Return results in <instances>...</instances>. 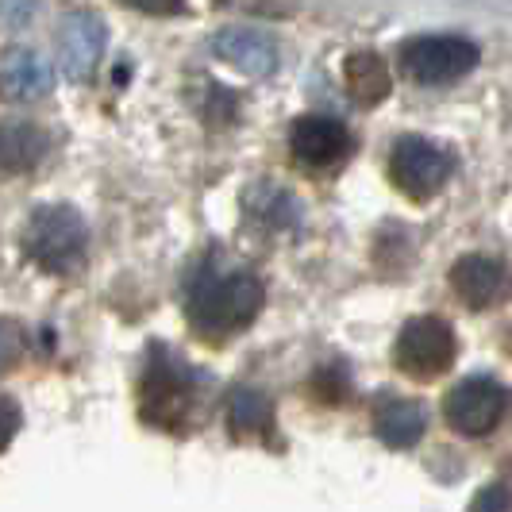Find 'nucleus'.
I'll list each match as a JSON object with an SVG mask.
<instances>
[{"label":"nucleus","instance_id":"nucleus-1","mask_svg":"<svg viewBox=\"0 0 512 512\" xmlns=\"http://www.w3.org/2000/svg\"><path fill=\"white\" fill-rule=\"evenodd\" d=\"M262 282L224 255L197 262L185 278V316L201 339H228L262 312Z\"/></svg>","mask_w":512,"mask_h":512},{"label":"nucleus","instance_id":"nucleus-2","mask_svg":"<svg viewBox=\"0 0 512 512\" xmlns=\"http://www.w3.org/2000/svg\"><path fill=\"white\" fill-rule=\"evenodd\" d=\"M89 228L70 205H43L27 216L24 255L51 274H70L85 262Z\"/></svg>","mask_w":512,"mask_h":512},{"label":"nucleus","instance_id":"nucleus-3","mask_svg":"<svg viewBox=\"0 0 512 512\" xmlns=\"http://www.w3.org/2000/svg\"><path fill=\"white\" fill-rule=\"evenodd\" d=\"M478 66V47L459 35H420L401 47V74L416 85H451Z\"/></svg>","mask_w":512,"mask_h":512},{"label":"nucleus","instance_id":"nucleus-4","mask_svg":"<svg viewBox=\"0 0 512 512\" xmlns=\"http://www.w3.org/2000/svg\"><path fill=\"white\" fill-rule=\"evenodd\" d=\"M455 170L451 154L443 151L432 139H420V135H405L397 139V147L389 154V174H393V185L412 197V201H428L436 197L439 189L447 185Z\"/></svg>","mask_w":512,"mask_h":512},{"label":"nucleus","instance_id":"nucleus-5","mask_svg":"<svg viewBox=\"0 0 512 512\" xmlns=\"http://www.w3.org/2000/svg\"><path fill=\"white\" fill-rule=\"evenodd\" d=\"M455 332L447 320L436 316H416L409 320L401 335H397V347H393V362L397 370H405L409 378H439L451 362H455Z\"/></svg>","mask_w":512,"mask_h":512},{"label":"nucleus","instance_id":"nucleus-6","mask_svg":"<svg viewBox=\"0 0 512 512\" xmlns=\"http://www.w3.org/2000/svg\"><path fill=\"white\" fill-rule=\"evenodd\" d=\"M509 409V389L493 378H466L459 382L447 401H443V416L459 436H486L501 424V416Z\"/></svg>","mask_w":512,"mask_h":512},{"label":"nucleus","instance_id":"nucleus-7","mask_svg":"<svg viewBox=\"0 0 512 512\" xmlns=\"http://www.w3.org/2000/svg\"><path fill=\"white\" fill-rule=\"evenodd\" d=\"M189 405H193L189 370H181L178 362H170L166 355H154L147 382H143V416L151 424L174 428L189 416Z\"/></svg>","mask_w":512,"mask_h":512},{"label":"nucleus","instance_id":"nucleus-8","mask_svg":"<svg viewBox=\"0 0 512 512\" xmlns=\"http://www.w3.org/2000/svg\"><path fill=\"white\" fill-rule=\"evenodd\" d=\"M104 47H108V27L93 12H70L62 20V27H58L62 70L74 77V81H85V77L97 70Z\"/></svg>","mask_w":512,"mask_h":512},{"label":"nucleus","instance_id":"nucleus-9","mask_svg":"<svg viewBox=\"0 0 512 512\" xmlns=\"http://www.w3.org/2000/svg\"><path fill=\"white\" fill-rule=\"evenodd\" d=\"M451 285L462 297V305L470 308H493L505 305L512 293V274L505 262L489 255H466L451 270Z\"/></svg>","mask_w":512,"mask_h":512},{"label":"nucleus","instance_id":"nucleus-10","mask_svg":"<svg viewBox=\"0 0 512 512\" xmlns=\"http://www.w3.org/2000/svg\"><path fill=\"white\" fill-rule=\"evenodd\" d=\"M289 147L301 166L312 170H328L335 162H343L351 151V135L332 116H301L289 131Z\"/></svg>","mask_w":512,"mask_h":512},{"label":"nucleus","instance_id":"nucleus-11","mask_svg":"<svg viewBox=\"0 0 512 512\" xmlns=\"http://www.w3.org/2000/svg\"><path fill=\"white\" fill-rule=\"evenodd\" d=\"M212 54L247 77H270L278 70V43L258 27H224L212 39Z\"/></svg>","mask_w":512,"mask_h":512},{"label":"nucleus","instance_id":"nucleus-12","mask_svg":"<svg viewBox=\"0 0 512 512\" xmlns=\"http://www.w3.org/2000/svg\"><path fill=\"white\" fill-rule=\"evenodd\" d=\"M54 89L51 62L31 47H12L4 54V93L12 101H39Z\"/></svg>","mask_w":512,"mask_h":512},{"label":"nucleus","instance_id":"nucleus-13","mask_svg":"<svg viewBox=\"0 0 512 512\" xmlns=\"http://www.w3.org/2000/svg\"><path fill=\"white\" fill-rule=\"evenodd\" d=\"M424 428H428V416L409 397H382L374 405V432L389 447H401V451L416 447L420 436H424Z\"/></svg>","mask_w":512,"mask_h":512},{"label":"nucleus","instance_id":"nucleus-14","mask_svg":"<svg viewBox=\"0 0 512 512\" xmlns=\"http://www.w3.org/2000/svg\"><path fill=\"white\" fill-rule=\"evenodd\" d=\"M343 81L351 89V97L362 104H378L389 97L393 81H389V70L385 62L374 51H355L347 62H343Z\"/></svg>","mask_w":512,"mask_h":512},{"label":"nucleus","instance_id":"nucleus-15","mask_svg":"<svg viewBox=\"0 0 512 512\" xmlns=\"http://www.w3.org/2000/svg\"><path fill=\"white\" fill-rule=\"evenodd\" d=\"M270 420H274V412H270L266 393L243 385L228 397V424L235 436H262L270 428Z\"/></svg>","mask_w":512,"mask_h":512},{"label":"nucleus","instance_id":"nucleus-16","mask_svg":"<svg viewBox=\"0 0 512 512\" xmlns=\"http://www.w3.org/2000/svg\"><path fill=\"white\" fill-rule=\"evenodd\" d=\"M47 151V135L31 124H8L4 128V170L8 174H24L31 170Z\"/></svg>","mask_w":512,"mask_h":512},{"label":"nucleus","instance_id":"nucleus-17","mask_svg":"<svg viewBox=\"0 0 512 512\" xmlns=\"http://www.w3.org/2000/svg\"><path fill=\"white\" fill-rule=\"evenodd\" d=\"M247 208L262 216L270 228H285V220H293V197L282 189H266V201H258V193L247 197Z\"/></svg>","mask_w":512,"mask_h":512},{"label":"nucleus","instance_id":"nucleus-18","mask_svg":"<svg viewBox=\"0 0 512 512\" xmlns=\"http://www.w3.org/2000/svg\"><path fill=\"white\" fill-rule=\"evenodd\" d=\"M0 16L8 31H24L39 16V0H0Z\"/></svg>","mask_w":512,"mask_h":512},{"label":"nucleus","instance_id":"nucleus-19","mask_svg":"<svg viewBox=\"0 0 512 512\" xmlns=\"http://www.w3.org/2000/svg\"><path fill=\"white\" fill-rule=\"evenodd\" d=\"M470 512H512V489L493 482V486H486L470 501Z\"/></svg>","mask_w":512,"mask_h":512},{"label":"nucleus","instance_id":"nucleus-20","mask_svg":"<svg viewBox=\"0 0 512 512\" xmlns=\"http://www.w3.org/2000/svg\"><path fill=\"white\" fill-rule=\"evenodd\" d=\"M131 8H139V12H151V16H174L185 8V0H124Z\"/></svg>","mask_w":512,"mask_h":512}]
</instances>
